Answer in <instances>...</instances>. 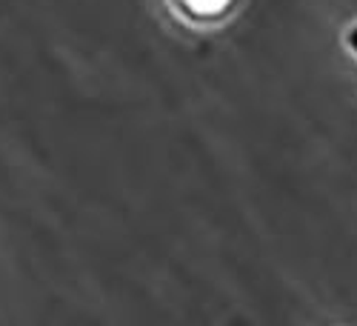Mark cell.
Segmentation results:
<instances>
[{
    "label": "cell",
    "mask_w": 357,
    "mask_h": 326,
    "mask_svg": "<svg viewBox=\"0 0 357 326\" xmlns=\"http://www.w3.org/2000/svg\"><path fill=\"white\" fill-rule=\"evenodd\" d=\"M231 6V0H169V9L177 20L189 26H206L220 20Z\"/></svg>",
    "instance_id": "obj_1"
},
{
    "label": "cell",
    "mask_w": 357,
    "mask_h": 326,
    "mask_svg": "<svg viewBox=\"0 0 357 326\" xmlns=\"http://www.w3.org/2000/svg\"><path fill=\"white\" fill-rule=\"evenodd\" d=\"M349 43H351V52L357 54V26H354V32H351V38H349Z\"/></svg>",
    "instance_id": "obj_2"
}]
</instances>
